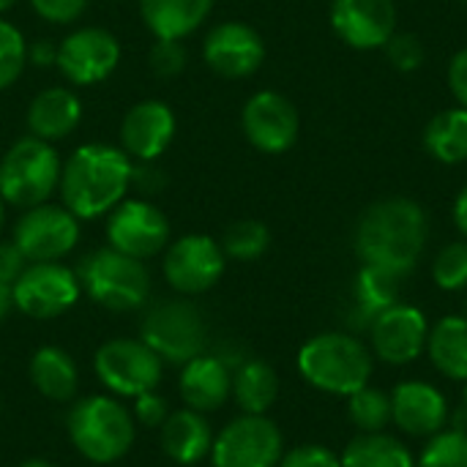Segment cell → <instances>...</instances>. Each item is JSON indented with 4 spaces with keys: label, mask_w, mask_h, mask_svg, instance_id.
<instances>
[{
    "label": "cell",
    "mask_w": 467,
    "mask_h": 467,
    "mask_svg": "<svg viewBox=\"0 0 467 467\" xmlns=\"http://www.w3.org/2000/svg\"><path fill=\"white\" fill-rule=\"evenodd\" d=\"M430 238V219L410 197H383L372 202L353 235L361 265H375L397 276L416 271Z\"/></svg>",
    "instance_id": "obj_1"
},
{
    "label": "cell",
    "mask_w": 467,
    "mask_h": 467,
    "mask_svg": "<svg viewBox=\"0 0 467 467\" xmlns=\"http://www.w3.org/2000/svg\"><path fill=\"white\" fill-rule=\"evenodd\" d=\"M134 178L131 156L107 142H85L63 159L60 202L79 219L93 222L107 216L129 197Z\"/></svg>",
    "instance_id": "obj_2"
},
{
    "label": "cell",
    "mask_w": 467,
    "mask_h": 467,
    "mask_svg": "<svg viewBox=\"0 0 467 467\" xmlns=\"http://www.w3.org/2000/svg\"><path fill=\"white\" fill-rule=\"evenodd\" d=\"M298 372L312 389L323 394L350 397L358 389L369 386L375 356L358 337L328 331L312 337L298 350Z\"/></svg>",
    "instance_id": "obj_3"
},
{
    "label": "cell",
    "mask_w": 467,
    "mask_h": 467,
    "mask_svg": "<svg viewBox=\"0 0 467 467\" xmlns=\"http://www.w3.org/2000/svg\"><path fill=\"white\" fill-rule=\"evenodd\" d=\"M66 430L71 446L93 465H112L123 460L137 435V421L115 397L93 394L71 405Z\"/></svg>",
    "instance_id": "obj_4"
},
{
    "label": "cell",
    "mask_w": 467,
    "mask_h": 467,
    "mask_svg": "<svg viewBox=\"0 0 467 467\" xmlns=\"http://www.w3.org/2000/svg\"><path fill=\"white\" fill-rule=\"evenodd\" d=\"M63 159L57 148L33 134L19 137L0 156V197L14 208H33L49 202L60 186Z\"/></svg>",
    "instance_id": "obj_5"
},
{
    "label": "cell",
    "mask_w": 467,
    "mask_h": 467,
    "mask_svg": "<svg viewBox=\"0 0 467 467\" xmlns=\"http://www.w3.org/2000/svg\"><path fill=\"white\" fill-rule=\"evenodd\" d=\"M79 285L90 301L109 312H134L150 301V271L112 246L90 252L79 263Z\"/></svg>",
    "instance_id": "obj_6"
},
{
    "label": "cell",
    "mask_w": 467,
    "mask_h": 467,
    "mask_svg": "<svg viewBox=\"0 0 467 467\" xmlns=\"http://www.w3.org/2000/svg\"><path fill=\"white\" fill-rule=\"evenodd\" d=\"M142 342L164 364H186L205 350L208 328L200 309L186 298H167L148 309L142 320Z\"/></svg>",
    "instance_id": "obj_7"
},
{
    "label": "cell",
    "mask_w": 467,
    "mask_h": 467,
    "mask_svg": "<svg viewBox=\"0 0 467 467\" xmlns=\"http://www.w3.org/2000/svg\"><path fill=\"white\" fill-rule=\"evenodd\" d=\"M93 369L99 383L115 397H140L159 389L164 375V361L142 339H109L93 356Z\"/></svg>",
    "instance_id": "obj_8"
},
{
    "label": "cell",
    "mask_w": 467,
    "mask_h": 467,
    "mask_svg": "<svg viewBox=\"0 0 467 467\" xmlns=\"http://www.w3.org/2000/svg\"><path fill=\"white\" fill-rule=\"evenodd\" d=\"M104 233L107 246L142 263L161 254L172 241L167 213L145 197H126L123 202H118L107 213Z\"/></svg>",
    "instance_id": "obj_9"
},
{
    "label": "cell",
    "mask_w": 467,
    "mask_h": 467,
    "mask_svg": "<svg viewBox=\"0 0 467 467\" xmlns=\"http://www.w3.org/2000/svg\"><path fill=\"white\" fill-rule=\"evenodd\" d=\"M79 233V219L63 202H41L16 219L11 241L27 263H60L77 249Z\"/></svg>",
    "instance_id": "obj_10"
},
{
    "label": "cell",
    "mask_w": 467,
    "mask_h": 467,
    "mask_svg": "<svg viewBox=\"0 0 467 467\" xmlns=\"http://www.w3.org/2000/svg\"><path fill=\"white\" fill-rule=\"evenodd\" d=\"M120 41L107 27L82 25L57 41L55 68L74 88H90L104 82L120 66Z\"/></svg>",
    "instance_id": "obj_11"
},
{
    "label": "cell",
    "mask_w": 467,
    "mask_h": 467,
    "mask_svg": "<svg viewBox=\"0 0 467 467\" xmlns=\"http://www.w3.org/2000/svg\"><path fill=\"white\" fill-rule=\"evenodd\" d=\"M227 257L216 238L205 233H189L164 249L161 274L178 296H202L224 276Z\"/></svg>",
    "instance_id": "obj_12"
},
{
    "label": "cell",
    "mask_w": 467,
    "mask_h": 467,
    "mask_svg": "<svg viewBox=\"0 0 467 467\" xmlns=\"http://www.w3.org/2000/svg\"><path fill=\"white\" fill-rule=\"evenodd\" d=\"M14 309L30 320H55L74 309L82 296L77 271L63 263H27L19 279L11 285Z\"/></svg>",
    "instance_id": "obj_13"
},
{
    "label": "cell",
    "mask_w": 467,
    "mask_h": 467,
    "mask_svg": "<svg viewBox=\"0 0 467 467\" xmlns=\"http://www.w3.org/2000/svg\"><path fill=\"white\" fill-rule=\"evenodd\" d=\"M282 454L279 427L268 416L244 413L213 438L211 462L213 467H276Z\"/></svg>",
    "instance_id": "obj_14"
},
{
    "label": "cell",
    "mask_w": 467,
    "mask_h": 467,
    "mask_svg": "<svg viewBox=\"0 0 467 467\" xmlns=\"http://www.w3.org/2000/svg\"><path fill=\"white\" fill-rule=\"evenodd\" d=\"M241 131L254 150L282 156L298 142L301 115L285 93L257 90L241 109Z\"/></svg>",
    "instance_id": "obj_15"
},
{
    "label": "cell",
    "mask_w": 467,
    "mask_h": 467,
    "mask_svg": "<svg viewBox=\"0 0 467 467\" xmlns=\"http://www.w3.org/2000/svg\"><path fill=\"white\" fill-rule=\"evenodd\" d=\"M367 331L372 353L391 367L413 364L416 358H421V353H427L430 323L427 315L413 304L397 301L394 306L380 312Z\"/></svg>",
    "instance_id": "obj_16"
},
{
    "label": "cell",
    "mask_w": 467,
    "mask_h": 467,
    "mask_svg": "<svg viewBox=\"0 0 467 467\" xmlns=\"http://www.w3.org/2000/svg\"><path fill=\"white\" fill-rule=\"evenodd\" d=\"M202 60L213 74L224 79H246L263 66L265 41L252 25L227 19L208 30L202 41Z\"/></svg>",
    "instance_id": "obj_17"
},
{
    "label": "cell",
    "mask_w": 467,
    "mask_h": 467,
    "mask_svg": "<svg viewBox=\"0 0 467 467\" xmlns=\"http://www.w3.org/2000/svg\"><path fill=\"white\" fill-rule=\"evenodd\" d=\"M178 134L175 109L161 99H142L120 120V148L137 164H156Z\"/></svg>",
    "instance_id": "obj_18"
},
{
    "label": "cell",
    "mask_w": 467,
    "mask_h": 467,
    "mask_svg": "<svg viewBox=\"0 0 467 467\" xmlns=\"http://www.w3.org/2000/svg\"><path fill=\"white\" fill-rule=\"evenodd\" d=\"M331 27L353 49H383L397 33L394 0H331Z\"/></svg>",
    "instance_id": "obj_19"
},
{
    "label": "cell",
    "mask_w": 467,
    "mask_h": 467,
    "mask_svg": "<svg viewBox=\"0 0 467 467\" xmlns=\"http://www.w3.org/2000/svg\"><path fill=\"white\" fill-rule=\"evenodd\" d=\"M391 421L405 435L432 438L449 424V400L427 380H405L391 391Z\"/></svg>",
    "instance_id": "obj_20"
},
{
    "label": "cell",
    "mask_w": 467,
    "mask_h": 467,
    "mask_svg": "<svg viewBox=\"0 0 467 467\" xmlns=\"http://www.w3.org/2000/svg\"><path fill=\"white\" fill-rule=\"evenodd\" d=\"M25 123L33 137L55 145L71 137L82 123V99L66 85H49L30 99Z\"/></svg>",
    "instance_id": "obj_21"
},
{
    "label": "cell",
    "mask_w": 467,
    "mask_h": 467,
    "mask_svg": "<svg viewBox=\"0 0 467 467\" xmlns=\"http://www.w3.org/2000/svg\"><path fill=\"white\" fill-rule=\"evenodd\" d=\"M178 391L183 405L197 413L219 410L233 397V372L219 356L200 353L197 358L181 367Z\"/></svg>",
    "instance_id": "obj_22"
},
{
    "label": "cell",
    "mask_w": 467,
    "mask_h": 467,
    "mask_svg": "<svg viewBox=\"0 0 467 467\" xmlns=\"http://www.w3.org/2000/svg\"><path fill=\"white\" fill-rule=\"evenodd\" d=\"M216 0H140L142 25L153 38L183 41L211 16Z\"/></svg>",
    "instance_id": "obj_23"
},
{
    "label": "cell",
    "mask_w": 467,
    "mask_h": 467,
    "mask_svg": "<svg viewBox=\"0 0 467 467\" xmlns=\"http://www.w3.org/2000/svg\"><path fill=\"white\" fill-rule=\"evenodd\" d=\"M161 449L178 465H197L211 457L213 432L205 413H197L192 408L172 410L161 424Z\"/></svg>",
    "instance_id": "obj_24"
},
{
    "label": "cell",
    "mask_w": 467,
    "mask_h": 467,
    "mask_svg": "<svg viewBox=\"0 0 467 467\" xmlns=\"http://www.w3.org/2000/svg\"><path fill=\"white\" fill-rule=\"evenodd\" d=\"M400 282L402 276L391 271L361 265V271L353 279V326L367 331L380 312L394 306L400 301Z\"/></svg>",
    "instance_id": "obj_25"
},
{
    "label": "cell",
    "mask_w": 467,
    "mask_h": 467,
    "mask_svg": "<svg viewBox=\"0 0 467 467\" xmlns=\"http://www.w3.org/2000/svg\"><path fill=\"white\" fill-rule=\"evenodd\" d=\"M30 383L49 402H71L79 389V372L66 350L44 345L30 358Z\"/></svg>",
    "instance_id": "obj_26"
},
{
    "label": "cell",
    "mask_w": 467,
    "mask_h": 467,
    "mask_svg": "<svg viewBox=\"0 0 467 467\" xmlns=\"http://www.w3.org/2000/svg\"><path fill=\"white\" fill-rule=\"evenodd\" d=\"M427 356L443 378L467 383V315L441 317L430 328Z\"/></svg>",
    "instance_id": "obj_27"
},
{
    "label": "cell",
    "mask_w": 467,
    "mask_h": 467,
    "mask_svg": "<svg viewBox=\"0 0 467 467\" xmlns=\"http://www.w3.org/2000/svg\"><path fill=\"white\" fill-rule=\"evenodd\" d=\"M279 397V375L265 361H244L233 372V400L244 413L265 416Z\"/></svg>",
    "instance_id": "obj_28"
},
{
    "label": "cell",
    "mask_w": 467,
    "mask_h": 467,
    "mask_svg": "<svg viewBox=\"0 0 467 467\" xmlns=\"http://www.w3.org/2000/svg\"><path fill=\"white\" fill-rule=\"evenodd\" d=\"M424 148L441 164H465L467 161V109L449 107L438 112L424 129Z\"/></svg>",
    "instance_id": "obj_29"
},
{
    "label": "cell",
    "mask_w": 467,
    "mask_h": 467,
    "mask_svg": "<svg viewBox=\"0 0 467 467\" xmlns=\"http://www.w3.org/2000/svg\"><path fill=\"white\" fill-rule=\"evenodd\" d=\"M339 462L342 467H416L410 449L389 432H358Z\"/></svg>",
    "instance_id": "obj_30"
},
{
    "label": "cell",
    "mask_w": 467,
    "mask_h": 467,
    "mask_svg": "<svg viewBox=\"0 0 467 467\" xmlns=\"http://www.w3.org/2000/svg\"><path fill=\"white\" fill-rule=\"evenodd\" d=\"M219 244H222L227 260L252 263V260H260L268 252L271 230L257 219H241V222H235V224H230L224 230Z\"/></svg>",
    "instance_id": "obj_31"
},
{
    "label": "cell",
    "mask_w": 467,
    "mask_h": 467,
    "mask_svg": "<svg viewBox=\"0 0 467 467\" xmlns=\"http://www.w3.org/2000/svg\"><path fill=\"white\" fill-rule=\"evenodd\" d=\"M348 416L358 432H386L391 424V394L375 386H364L348 397Z\"/></svg>",
    "instance_id": "obj_32"
},
{
    "label": "cell",
    "mask_w": 467,
    "mask_h": 467,
    "mask_svg": "<svg viewBox=\"0 0 467 467\" xmlns=\"http://www.w3.org/2000/svg\"><path fill=\"white\" fill-rule=\"evenodd\" d=\"M27 68V41L22 30L0 16V93L14 88Z\"/></svg>",
    "instance_id": "obj_33"
},
{
    "label": "cell",
    "mask_w": 467,
    "mask_h": 467,
    "mask_svg": "<svg viewBox=\"0 0 467 467\" xmlns=\"http://www.w3.org/2000/svg\"><path fill=\"white\" fill-rule=\"evenodd\" d=\"M416 467H467V432L443 430L430 438Z\"/></svg>",
    "instance_id": "obj_34"
},
{
    "label": "cell",
    "mask_w": 467,
    "mask_h": 467,
    "mask_svg": "<svg viewBox=\"0 0 467 467\" xmlns=\"http://www.w3.org/2000/svg\"><path fill=\"white\" fill-rule=\"evenodd\" d=\"M432 282L446 293L467 290V241L446 244L432 260Z\"/></svg>",
    "instance_id": "obj_35"
},
{
    "label": "cell",
    "mask_w": 467,
    "mask_h": 467,
    "mask_svg": "<svg viewBox=\"0 0 467 467\" xmlns=\"http://www.w3.org/2000/svg\"><path fill=\"white\" fill-rule=\"evenodd\" d=\"M386 55L391 60V66L402 74H413L424 66L427 60V47L416 33H394L386 44Z\"/></svg>",
    "instance_id": "obj_36"
},
{
    "label": "cell",
    "mask_w": 467,
    "mask_h": 467,
    "mask_svg": "<svg viewBox=\"0 0 467 467\" xmlns=\"http://www.w3.org/2000/svg\"><path fill=\"white\" fill-rule=\"evenodd\" d=\"M189 60V52L183 47V41H172V38H156L150 52H148V66L156 77H178L183 74Z\"/></svg>",
    "instance_id": "obj_37"
},
{
    "label": "cell",
    "mask_w": 467,
    "mask_h": 467,
    "mask_svg": "<svg viewBox=\"0 0 467 467\" xmlns=\"http://www.w3.org/2000/svg\"><path fill=\"white\" fill-rule=\"evenodd\" d=\"M90 0H30V8L36 16H41L49 25H74L88 11Z\"/></svg>",
    "instance_id": "obj_38"
},
{
    "label": "cell",
    "mask_w": 467,
    "mask_h": 467,
    "mask_svg": "<svg viewBox=\"0 0 467 467\" xmlns=\"http://www.w3.org/2000/svg\"><path fill=\"white\" fill-rule=\"evenodd\" d=\"M172 410H170V402L153 389V391H145V394H140V397H134V421L137 424H142V427H148V430H161V424L167 421V416H170Z\"/></svg>",
    "instance_id": "obj_39"
},
{
    "label": "cell",
    "mask_w": 467,
    "mask_h": 467,
    "mask_svg": "<svg viewBox=\"0 0 467 467\" xmlns=\"http://www.w3.org/2000/svg\"><path fill=\"white\" fill-rule=\"evenodd\" d=\"M276 467H342V462L331 449L306 443V446H296V449L285 451Z\"/></svg>",
    "instance_id": "obj_40"
},
{
    "label": "cell",
    "mask_w": 467,
    "mask_h": 467,
    "mask_svg": "<svg viewBox=\"0 0 467 467\" xmlns=\"http://www.w3.org/2000/svg\"><path fill=\"white\" fill-rule=\"evenodd\" d=\"M25 268H27V260L16 249V244L14 241H0V282L14 285Z\"/></svg>",
    "instance_id": "obj_41"
},
{
    "label": "cell",
    "mask_w": 467,
    "mask_h": 467,
    "mask_svg": "<svg viewBox=\"0 0 467 467\" xmlns=\"http://www.w3.org/2000/svg\"><path fill=\"white\" fill-rule=\"evenodd\" d=\"M449 88L460 107L467 109V47H462L449 63Z\"/></svg>",
    "instance_id": "obj_42"
},
{
    "label": "cell",
    "mask_w": 467,
    "mask_h": 467,
    "mask_svg": "<svg viewBox=\"0 0 467 467\" xmlns=\"http://www.w3.org/2000/svg\"><path fill=\"white\" fill-rule=\"evenodd\" d=\"M27 63L38 66V68H49L57 63V44H52L49 38H41L36 44H27Z\"/></svg>",
    "instance_id": "obj_43"
},
{
    "label": "cell",
    "mask_w": 467,
    "mask_h": 467,
    "mask_svg": "<svg viewBox=\"0 0 467 467\" xmlns=\"http://www.w3.org/2000/svg\"><path fill=\"white\" fill-rule=\"evenodd\" d=\"M454 224H457V230L465 235L467 241V183L460 189V194H457V200H454Z\"/></svg>",
    "instance_id": "obj_44"
},
{
    "label": "cell",
    "mask_w": 467,
    "mask_h": 467,
    "mask_svg": "<svg viewBox=\"0 0 467 467\" xmlns=\"http://www.w3.org/2000/svg\"><path fill=\"white\" fill-rule=\"evenodd\" d=\"M14 312V293H11V285H3L0 282V323Z\"/></svg>",
    "instance_id": "obj_45"
},
{
    "label": "cell",
    "mask_w": 467,
    "mask_h": 467,
    "mask_svg": "<svg viewBox=\"0 0 467 467\" xmlns=\"http://www.w3.org/2000/svg\"><path fill=\"white\" fill-rule=\"evenodd\" d=\"M19 467H55L52 462H47V460H27V462H22Z\"/></svg>",
    "instance_id": "obj_46"
},
{
    "label": "cell",
    "mask_w": 467,
    "mask_h": 467,
    "mask_svg": "<svg viewBox=\"0 0 467 467\" xmlns=\"http://www.w3.org/2000/svg\"><path fill=\"white\" fill-rule=\"evenodd\" d=\"M14 5H16V0H0V16H3L8 8H14Z\"/></svg>",
    "instance_id": "obj_47"
},
{
    "label": "cell",
    "mask_w": 467,
    "mask_h": 467,
    "mask_svg": "<svg viewBox=\"0 0 467 467\" xmlns=\"http://www.w3.org/2000/svg\"><path fill=\"white\" fill-rule=\"evenodd\" d=\"M3 222H5V202H3V197H0V230H3Z\"/></svg>",
    "instance_id": "obj_48"
},
{
    "label": "cell",
    "mask_w": 467,
    "mask_h": 467,
    "mask_svg": "<svg viewBox=\"0 0 467 467\" xmlns=\"http://www.w3.org/2000/svg\"><path fill=\"white\" fill-rule=\"evenodd\" d=\"M462 410H465V419H467V386H465V394H462Z\"/></svg>",
    "instance_id": "obj_49"
},
{
    "label": "cell",
    "mask_w": 467,
    "mask_h": 467,
    "mask_svg": "<svg viewBox=\"0 0 467 467\" xmlns=\"http://www.w3.org/2000/svg\"><path fill=\"white\" fill-rule=\"evenodd\" d=\"M465 312H467V301H465Z\"/></svg>",
    "instance_id": "obj_50"
},
{
    "label": "cell",
    "mask_w": 467,
    "mask_h": 467,
    "mask_svg": "<svg viewBox=\"0 0 467 467\" xmlns=\"http://www.w3.org/2000/svg\"><path fill=\"white\" fill-rule=\"evenodd\" d=\"M462 3H467V0H462Z\"/></svg>",
    "instance_id": "obj_51"
}]
</instances>
